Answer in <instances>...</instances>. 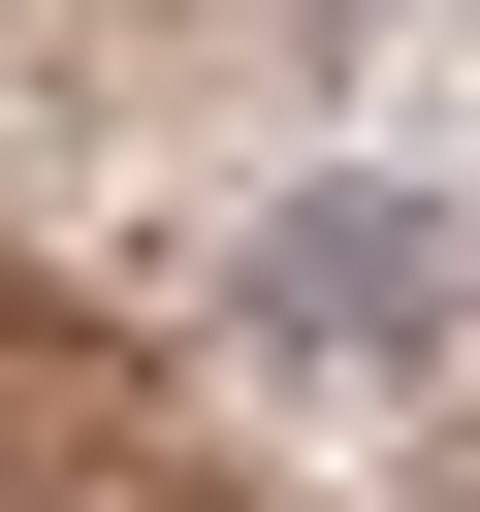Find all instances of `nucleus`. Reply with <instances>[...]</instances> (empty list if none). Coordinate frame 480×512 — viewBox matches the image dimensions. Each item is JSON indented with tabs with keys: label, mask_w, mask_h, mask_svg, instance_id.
Segmentation results:
<instances>
[{
	"label": "nucleus",
	"mask_w": 480,
	"mask_h": 512,
	"mask_svg": "<svg viewBox=\"0 0 480 512\" xmlns=\"http://www.w3.org/2000/svg\"><path fill=\"white\" fill-rule=\"evenodd\" d=\"M224 320H256V352H320V384H448V352H480V224H448L416 160H320V192H256Z\"/></svg>",
	"instance_id": "obj_1"
}]
</instances>
